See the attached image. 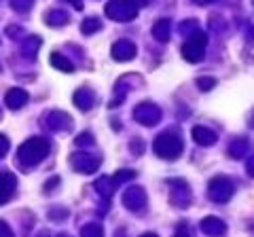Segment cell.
<instances>
[{"label": "cell", "mask_w": 254, "mask_h": 237, "mask_svg": "<svg viewBox=\"0 0 254 237\" xmlns=\"http://www.w3.org/2000/svg\"><path fill=\"white\" fill-rule=\"evenodd\" d=\"M47 153H49V142L45 138L36 136V138H30L26 140L23 144L19 146V153H17V159L21 165H26V168H32V165L41 163Z\"/></svg>", "instance_id": "6da1fadb"}, {"label": "cell", "mask_w": 254, "mask_h": 237, "mask_svg": "<svg viewBox=\"0 0 254 237\" xmlns=\"http://www.w3.org/2000/svg\"><path fill=\"white\" fill-rule=\"evenodd\" d=\"M153 148L161 159L172 161V159H178L180 153H182V140L176 136V133L165 131V133H161V136H157Z\"/></svg>", "instance_id": "7a4b0ae2"}, {"label": "cell", "mask_w": 254, "mask_h": 237, "mask_svg": "<svg viewBox=\"0 0 254 237\" xmlns=\"http://www.w3.org/2000/svg\"><path fill=\"white\" fill-rule=\"evenodd\" d=\"M205 41H208V36L203 32H197L195 36H190L189 41L182 45V58L190 64H197V61L203 59L205 55Z\"/></svg>", "instance_id": "3957f363"}, {"label": "cell", "mask_w": 254, "mask_h": 237, "mask_svg": "<svg viewBox=\"0 0 254 237\" xmlns=\"http://www.w3.org/2000/svg\"><path fill=\"white\" fill-rule=\"evenodd\" d=\"M208 195H210L212 201H218V203L227 201L229 197L233 195V182H231L229 178H225V176H216V178H214L212 182H210Z\"/></svg>", "instance_id": "277c9868"}, {"label": "cell", "mask_w": 254, "mask_h": 237, "mask_svg": "<svg viewBox=\"0 0 254 237\" xmlns=\"http://www.w3.org/2000/svg\"><path fill=\"white\" fill-rule=\"evenodd\" d=\"M106 13L117 21H125V19H133L136 17V6L129 0H113L106 6Z\"/></svg>", "instance_id": "5b68a950"}, {"label": "cell", "mask_w": 254, "mask_h": 237, "mask_svg": "<svg viewBox=\"0 0 254 237\" xmlns=\"http://www.w3.org/2000/svg\"><path fill=\"white\" fill-rule=\"evenodd\" d=\"M133 118H136L138 123H142V125L153 127L159 118H161V110H159L155 104H150V102H144V104L136 106V110H133Z\"/></svg>", "instance_id": "8992f818"}, {"label": "cell", "mask_w": 254, "mask_h": 237, "mask_svg": "<svg viewBox=\"0 0 254 237\" xmlns=\"http://www.w3.org/2000/svg\"><path fill=\"white\" fill-rule=\"evenodd\" d=\"M123 201H125V205L129 210H133V212H138L142 205L146 203V193L142 191L140 186H129L125 191V195H123Z\"/></svg>", "instance_id": "52a82bcc"}, {"label": "cell", "mask_w": 254, "mask_h": 237, "mask_svg": "<svg viewBox=\"0 0 254 237\" xmlns=\"http://www.w3.org/2000/svg\"><path fill=\"white\" fill-rule=\"evenodd\" d=\"M15 186H17V180H15L13 174H9V172L0 174V205H4L13 197Z\"/></svg>", "instance_id": "ba28073f"}, {"label": "cell", "mask_w": 254, "mask_h": 237, "mask_svg": "<svg viewBox=\"0 0 254 237\" xmlns=\"http://www.w3.org/2000/svg\"><path fill=\"white\" fill-rule=\"evenodd\" d=\"M113 58L117 61H129L136 58V45L131 41H119L113 47Z\"/></svg>", "instance_id": "9c48e42d"}, {"label": "cell", "mask_w": 254, "mask_h": 237, "mask_svg": "<svg viewBox=\"0 0 254 237\" xmlns=\"http://www.w3.org/2000/svg\"><path fill=\"white\" fill-rule=\"evenodd\" d=\"M72 165L78 170V172H83V174H91L95 168L100 165V159H93L91 155H85V153H78V155H74L72 159Z\"/></svg>", "instance_id": "30bf717a"}, {"label": "cell", "mask_w": 254, "mask_h": 237, "mask_svg": "<svg viewBox=\"0 0 254 237\" xmlns=\"http://www.w3.org/2000/svg\"><path fill=\"white\" fill-rule=\"evenodd\" d=\"M201 231L203 233H208V235H212V237H216V235H222L227 231V227H225V223H222L220 218H216V216H208V218H203L201 220Z\"/></svg>", "instance_id": "8fae6325"}, {"label": "cell", "mask_w": 254, "mask_h": 237, "mask_svg": "<svg viewBox=\"0 0 254 237\" xmlns=\"http://www.w3.org/2000/svg\"><path fill=\"white\" fill-rule=\"evenodd\" d=\"M26 102H28V93L23 89H19V87H13V89L6 91V106H9L11 110L21 108Z\"/></svg>", "instance_id": "7c38bea8"}, {"label": "cell", "mask_w": 254, "mask_h": 237, "mask_svg": "<svg viewBox=\"0 0 254 237\" xmlns=\"http://www.w3.org/2000/svg\"><path fill=\"white\" fill-rule=\"evenodd\" d=\"M193 140L199 146H212L214 142H216V133H214L212 129H208V127L197 125V127H193Z\"/></svg>", "instance_id": "4fadbf2b"}, {"label": "cell", "mask_w": 254, "mask_h": 237, "mask_svg": "<svg viewBox=\"0 0 254 237\" xmlns=\"http://www.w3.org/2000/svg\"><path fill=\"white\" fill-rule=\"evenodd\" d=\"M93 100H95L93 91L87 89V87H83V89H78V91L74 93V104L81 108V110H89V108L93 106Z\"/></svg>", "instance_id": "5bb4252c"}, {"label": "cell", "mask_w": 254, "mask_h": 237, "mask_svg": "<svg viewBox=\"0 0 254 237\" xmlns=\"http://www.w3.org/2000/svg\"><path fill=\"white\" fill-rule=\"evenodd\" d=\"M115 188H117L115 178H100L98 182H95V191L104 197V199H110V197H113Z\"/></svg>", "instance_id": "9a60e30c"}, {"label": "cell", "mask_w": 254, "mask_h": 237, "mask_svg": "<svg viewBox=\"0 0 254 237\" xmlns=\"http://www.w3.org/2000/svg\"><path fill=\"white\" fill-rule=\"evenodd\" d=\"M51 129H68L70 127V117L66 113H51L47 118Z\"/></svg>", "instance_id": "2e32d148"}, {"label": "cell", "mask_w": 254, "mask_h": 237, "mask_svg": "<svg viewBox=\"0 0 254 237\" xmlns=\"http://www.w3.org/2000/svg\"><path fill=\"white\" fill-rule=\"evenodd\" d=\"M170 19H161V21H157L155 23V28H153V36L157 38V41H161V43H168L170 41Z\"/></svg>", "instance_id": "e0dca14e"}, {"label": "cell", "mask_w": 254, "mask_h": 237, "mask_svg": "<svg viewBox=\"0 0 254 237\" xmlns=\"http://www.w3.org/2000/svg\"><path fill=\"white\" fill-rule=\"evenodd\" d=\"M51 64L58 68V70H64V72H72V70H74L72 61H68L62 53H53V55H51Z\"/></svg>", "instance_id": "ac0fdd59"}, {"label": "cell", "mask_w": 254, "mask_h": 237, "mask_svg": "<svg viewBox=\"0 0 254 237\" xmlns=\"http://www.w3.org/2000/svg\"><path fill=\"white\" fill-rule=\"evenodd\" d=\"M81 237H104V231H102V227H100V225L91 223V225L83 227V231H81Z\"/></svg>", "instance_id": "d6986e66"}, {"label": "cell", "mask_w": 254, "mask_h": 237, "mask_svg": "<svg viewBox=\"0 0 254 237\" xmlns=\"http://www.w3.org/2000/svg\"><path fill=\"white\" fill-rule=\"evenodd\" d=\"M246 148H248V142H246V140H237L235 144L231 146V155L235 157V159H240V157H244Z\"/></svg>", "instance_id": "ffe728a7"}, {"label": "cell", "mask_w": 254, "mask_h": 237, "mask_svg": "<svg viewBox=\"0 0 254 237\" xmlns=\"http://www.w3.org/2000/svg\"><path fill=\"white\" fill-rule=\"evenodd\" d=\"M100 28H102V23L98 19H87L83 23V34H93V32H98Z\"/></svg>", "instance_id": "44dd1931"}, {"label": "cell", "mask_w": 254, "mask_h": 237, "mask_svg": "<svg viewBox=\"0 0 254 237\" xmlns=\"http://www.w3.org/2000/svg\"><path fill=\"white\" fill-rule=\"evenodd\" d=\"M197 85H199L201 91H210L212 87L216 85V81H214V78H210V76H199V78H197Z\"/></svg>", "instance_id": "7402d4cb"}, {"label": "cell", "mask_w": 254, "mask_h": 237, "mask_svg": "<svg viewBox=\"0 0 254 237\" xmlns=\"http://www.w3.org/2000/svg\"><path fill=\"white\" fill-rule=\"evenodd\" d=\"M74 144L78 146V148H83V146H89V144H93V136L91 133H81L76 140H74Z\"/></svg>", "instance_id": "603a6c76"}, {"label": "cell", "mask_w": 254, "mask_h": 237, "mask_svg": "<svg viewBox=\"0 0 254 237\" xmlns=\"http://www.w3.org/2000/svg\"><path fill=\"white\" fill-rule=\"evenodd\" d=\"M13 6L17 11H26V9L32 6V0H13Z\"/></svg>", "instance_id": "cb8c5ba5"}, {"label": "cell", "mask_w": 254, "mask_h": 237, "mask_svg": "<svg viewBox=\"0 0 254 237\" xmlns=\"http://www.w3.org/2000/svg\"><path fill=\"white\" fill-rule=\"evenodd\" d=\"M0 237H13V231L11 227L4 223V220H0Z\"/></svg>", "instance_id": "d4e9b609"}, {"label": "cell", "mask_w": 254, "mask_h": 237, "mask_svg": "<svg viewBox=\"0 0 254 237\" xmlns=\"http://www.w3.org/2000/svg\"><path fill=\"white\" fill-rule=\"evenodd\" d=\"M6 151H9V140H6L2 133H0V159L6 155Z\"/></svg>", "instance_id": "484cf974"}, {"label": "cell", "mask_w": 254, "mask_h": 237, "mask_svg": "<svg viewBox=\"0 0 254 237\" xmlns=\"http://www.w3.org/2000/svg\"><path fill=\"white\" fill-rule=\"evenodd\" d=\"M55 184H60V178H51L49 182H47V188H45V191H47V193H51L53 188H55Z\"/></svg>", "instance_id": "4316f807"}, {"label": "cell", "mask_w": 254, "mask_h": 237, "mask_svg": "<svg viewBox=\"0 0 254 237\" xmlns=\"http://www.w3.org/2000/svg\"><path fill=\"white\" fill-rule=\"evenodd\" d=\"M248 172H250V176H254V157L248 161Z\"/></svg>", "instance_id": "83f0119b"}, {"label": "cell", "mask_w": 254, "mask_h": 237, "mask_svg": "<svg viewBox=\"0 0 254 237\" xmlns=\"http://www.w3.org/2000/svg\"><path fill=\"white\" fill-rule=\"evenodd\" d=\"M142 237H157V235H155V233H144Z\"/></svg>", "instance_id": "f1b7e54d"}, {"label": "cell", "mask_w": 254, "mask_h": 237, "mask_svg": "<svg viewBox=\"0 0 254 237\" xmlns=\"http://www.w3.org/2000/svg\"><path fill=\"white\" fill-rule=\"evenodd\" d=\"M174 237H189V235H187V233H176Z\"/></svg>", "instance_id": "f546056e"}, {"label": "cell", "mask_w": 254, "mask_h": 237, "mask_svg": "<svg viewBox=\"0 0 254 237\" xmlns=\"http://www.w3.org/2000/svg\"><path fill=\"white\" fill-rule=\"evenodd\" d=\"M38 237H49V233H47V231L45 233H38Z\"/></svg>", "instance_id": "4dcf8cb0"}, {"label": "cell", "mask_w": 254, "mask_h": 237, "mask_svg": "<svg viewBox=\"0 0 254 237\" xmlns=\"http://www.w3.org/2000/svg\"><path fill=\"white\" fill-rule=\"evenodd\" d=\"M250 34H252V41H254V28H252V32H250Z\"/></svg>", "instance_id": "1f68e13d"}, {"label": "cell", "mask_w": 254, "mask_h": 237, "mask_svg": "<svg viewBox=\"0 0 254 237\" xmlns=\"http://www.w3.org/2000/svg\"><path fill=\"white\" fill-rule=\"evenodd\" d=\"M60 237H70V235H60Z\"/></svg>", "instance_id": "d6a6232c"}]
</instances>
